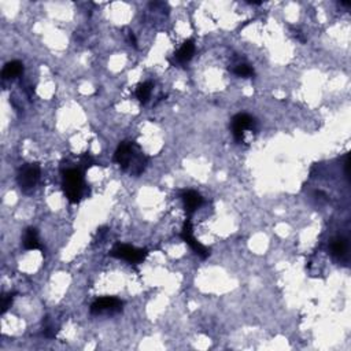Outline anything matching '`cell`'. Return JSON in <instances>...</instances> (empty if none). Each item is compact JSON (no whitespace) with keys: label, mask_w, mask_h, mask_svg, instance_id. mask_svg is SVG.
<instances>
[{"label":"cell","mask_w":351,"mask_h":351,"mask_svg":"<svg viewBox=\"0 0 351 351\" xmlns=\"http://www.w3.org/2000/svg\"><path fill=\"white\" fill-rule=\"evenodd\" d=\"M151 91H153V84L151 83L140 84L136 90V96L141 103H147L150 95H151Z\"/></svg>","instance_id":"obj_13"},{"label":"cell","mask_w":351,"mask_h":351,"mask_svg":"<svg viewBox=\"0 0 351 351\" xmlns=\"http://www.w3.org/2000/svg\"><path fill=\"white\" fill-rule=\"evenodd\" d=\"M193 52H195V44H193L192 40H188V41H185L183 47L179 50V52L176 54V59L180 64H185V62L191 61V58L193 57Z\"/></svg>","instance_id":"obj_9"},{"label":"cell","mask_w":351,"mask_h":351,"mask_svg":"<svg viewBox=\"0 0 351 351\" xmlns=\"http://www.w3.org/2000/svg\"><path fill=\"white\" fill-rule=\"evenodd\" d=\"M183 202H184L185 211L188 214H192L195 210H198L199 207L203 203V198L195 191H187L183 193Z\"/></svg>","instance_id":"obj_8"},{"label":"cell","mask_w":351,"mask_h":351,"mask_svg":"<svg viewBox=\"0 0 351 351\" xmlns=\"http://www.w3.org/2000/svg\"><path fill=\"white\" fill-rule=\"evenodd\" d=\"M129 40H130V43L136 47V38H134V36H133V33H130L129 34Z\"/></svg>","instance_id":"obj_17"},{"label":"cell","mask_w":351,"mask_h":351,"mask_svg":"<svg viewBox=\"0 0 351 351\" xmlns=\"http://www.w3.org/2000/svg\"><path fill=\"white\" fill-rule=\"evenodd\" d=\"M40 179V166L37 163H26L19 169L17 181L24 192H31Z\"/></svg>","instance_id":"obj_3"},{"label":"cell","mask_w":351,"mask_h":351,"mask_svg":"<svg viewBox=\"0 0 351 351\" xmlns=\"http://www.w3.org/2000/svg\"><path fill=\"white\" fill-rule=\"evenodd\" d=\"M181 237H183V240L184 242H187L190 246H191V249L198 254L202 259H206L207 256L210 255V250L207 249V247H204L203 244H200V243L193 237V233H192V225L190 221H187V223H184V228H183V232H181Z\"/></svg>","instance_id":"obj_7"},{"label":"cell","mask_w":351,"mask_h":351,"mask_svg":"<svg viewBox=\"0 0 351 351\" xmlns=\"http://www.w3.org/2000/svg\"><path fill=\"white\" fill-rule=\"evenodd\" d=\"M121 309H122V302L118 299V298H114V296H106V298L96 299L95 302L91 305V313L114 314V313H118V312H121Z\"/></svg>","instance_id":"obj_5"},{"label":"cell","mask_w":351,"mask_h":351,"mask_svg":"<svg viewBox=\"0 0 351 351\" xmlns=\"http://www.w3.org/2000/svg\"><path fill=\"white\" fill-rule=\"evenodd\" d=\"M345 167H346V174H347V177H349V174H350V157H349V155L346 157Z\"/></svg>","instance_id":"obj_16"},{"label":"cell","mask_w":351,"mask_h":351,"mask_svg":"<svg viewBox=\"0 0 351 351\" xmlns=\"http://www.w3.org/2000/svg\"><path fill=\"white\" fill-rule=\"evenodd\" d=\"M114 160L121 166L122 170L132 176L141 174L147 163L144 153L133 141H122L115 151Z\"/></svg>","instance_id":"obj_1"},{"label":"cell","mask_w":351,"mask_h":351,"mask_svg":"<svg viewBox=\"0 0 351 351\" xmlns=\"http://www.w3.org/2000/svg\"><path fill=\"white\" fill-rule=\"evenodd\" d=\"M64 192L66 198L70 200L71 203L80 202L83 196L84 190V180L83 174L78 169H69L64 173V181H62Z\"/></svg>","instance_id":"obj_2"},{"label":"cell","mask_w":351,"mask_h":351,"mask_svg":"<svg viewBox=\"0 0 351 351\" xmlns=\"http://www.w3.org/2000/svg\"><path fill=\"white\" fill-rule=\"evenodd\" d=\"M235 74L239 77H253L254 76V69H251L249 64H237L236 69H235Z\"/></svg>","instance_id":"obj_14"},{"label":"cell","mask_w":351,"mask_h":351,"mask_svg":"<svg viewBox=\"0 0 351 351\" xmlns=\"http://www.w3.org/2000/svg\"><path fill=\"white\" fill-rule=\"evenodd\" d=\"M22 71H24L22 64H21L19 61H13V62H8V64L4 66V69L1 71V76H3V78L8 80V78L18 77L19 74H22Z\"/></svg>","instance_id":"obj_10"},{"label":"cell","mask_w":351,"mask_h":351,"mask_svg":"<svg viewBox=\"0 0 351 351\" xmlns=\"http://www.w3.org/2000/svg\"><path fill=\"white\" fill-rule=\"evenodd\" d=\"M255 128V120L249 114H237L232 118V133L236 141H243V134L247 129Z\"/></svg>","instance_id":"obj_6"},{"label":"cell","mask_w":351,"mask_h":351,"mask_svg":"<svg viewBox=\"0 0 351 351\" xmlns=\"http://www.w3.org/2000/svg\"><path fill=\"white\" fill-rule=\"evenodd\" d=\"M24 247L26 250H36L40 247L37 230L34 229V228H29V229L26 230L25 237H24Z\"/></svg>","instance_id":"obj_11"},{"label":"cell","mask_w":351,"mask_h":351,"mask_svg":"<svg viewBox=\"0 0 351 351\" xmlns=\"http://www.w3.org/2000/svg\"><path fill=\"white\" fill-rule=\"evenodd\" d=\"M111 255L115 256V258H120V259H125L129 263H140L147 256V250L134 249V247L128 246V244H118L111 251Z\"/></svg>","instance_id":"obj_4"},{"label":"cell","mask_w":351,"mask_h":351,"mask_svg":"<svg viewBox=\"0 0 351 351\" xmlns=\"http://www.w3.org/2000/svg\"><path fill=\"white\" fill-rule=\"evenodd\" d=\"M14 300V295L13 294H8V295H4L3 296V309H1V313H6L7 310L10 309V306H11V303H13Z\"/></svg>","instance_id":"obj_15"},{"label":"cell","mask_w":351,"mask_h":351,"mask_svg":"<svg viewBox=\"0 0 351 351\" xmlns=\"http://www.w3.org/2000/svg\"><path fill=\"white\" fill-rule=\"evenodd\" d=\"M331 251L335 256H343L347 253V242L343 237H338L335 239L331 244Z\"/></svg>","instance_id":"obj_12"}]
</instances>
